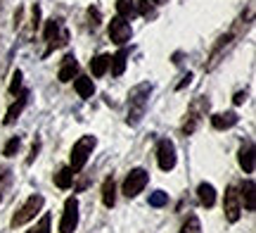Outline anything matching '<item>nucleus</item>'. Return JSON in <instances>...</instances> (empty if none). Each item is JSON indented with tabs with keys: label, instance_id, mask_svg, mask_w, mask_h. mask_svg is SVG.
I'll return each instance as SVG.
<instances>
[{
	"label": "nucleus",
	"instance_id": "nucleus-4",
	"mask_svg": "<svg viewBox=\"0 0 256 233\" xmlns=\"http://www.w3.org/2000/svg\"><path fill=\"white\" fill-rule=\"evenodd\" d=\"M147 181H150V174H147L145 169H133V171L126 176V181H124V195L126 197L140 195V193L145 190Z\"/></svg>",
	"mask_w": 256,
	"mask_h": 233
},
{
	"label": "nucleus",
	"instance_id": "nucleus-22",
	"mask_svg": "<svg viewBox=\"0 0 256 233\" xmlns=\"http://www.w3.org/2000/svg\"><path fill=\"white\" fill-rule=\"evenodd\" d=\"M180 233H202V224L197 216H190L188 221L183 224V228H180Z\"/></svg>",
	"mask_w": 256,
	"mask_h": 233
},
{
	"label": "nucleus",
	"instance_id": "nucleus-10",
	"mask_svg": "<svg viewBox=\"0 0 256 233\" xmlns=\"http://www.w3.org/2000/svg\"><path fill=\"white\" fill-rule=\"evenodd\" d=\"M238 159H240V167L244 169L247 174H252V171H254V145H252V143L242 145V148H240Z\"/></svg>",
	"mask_w": 256,
	"mask_h": 233
},
{
	"label": "nucleus",
	"instance_id": "nucleus-20",
	"mask_svg": "<svg viewBox=\"0 0 256 233\" xmlns=\"http://www.w3.org/2000/svg\"><path fill=\"white\" fill-rule=\"evenodd\" d=\"M90 69H92V74H95V76H102L107 69H110V55L95 57V60L90 62Z\"/></svg>",
	"mask_w": 256,
	"mask_h": 233
},
{
	"label": "nucleus",
	"instance_id": "nucleus-6",
	"mask_svg": "<svg viewBox=\"0 0 256 233\" xmlns=\"http://www.w3.org/2000/svg\"><path fill=\"white\" fill-rule=\"evenodd\" d=\"M223 212H226V219L230 224L240 221L242 216V202H240V190L235 186H228L226 190V202H223Z\"/></svg>",
	"mask_w": 256,
	"mask_h": 233
},
{
	"label": "nucleus",
	"instance_id": "nucleus-15",
	"mask_svg": "<svg viewBox=\"0 0 256 233\" xmlns=\"http://www.w3.org/2000/svg\"><path fill=\"white\" fill-rule=\"evenodd\" d=\"M74 88H76V93L81 95V98H92V93H95L92 79H88V76H78V79L74 81Z\"/></svg>",
	"mask_w": 256,
	"mask_h": 233
},
{
	"label": "nucleus",
	"instance_id": "nucleus-24",
	"mask_svg": "<svg viewBox=\"0 0 256 233\" xmlns=\"http://www.w3.org/2000/svg\"><path fill=\"white\" fill-rule=\"evenodd\" d=\"M19 145H22V140H19L17 136H14V138H10L8 145H5V150H2V155H5V157H12V155L19 150Z\"/></svg>",
	"mask_w": 256,
	"mask_h": 233
},
{
	"label": "nucleus",
	"instance_id": "nucleus-28",
	"mask_svg": "<svg viewBox=\"0 0 256 233\" xmlns=\"http://www.w3.org/2000/svg\"><path fill=\"white\" fill-rule=\"evenodd\" d=\"M38 150H40V143L36 140V143H34V148H31V157H28V164H31V162L38 157Z\"/></svg>",
	"mask_w": 256,
	"mask_h": 233
},
{
	"label": "nucleus",
	"instance_id": "nucleus-16",
	"mask_svg": "<svg viewBox=\"0 0 256 233\" xmlns=\"http://www.w3.org/2000/svg\"><path fill=\"white\" fill-rule=\"evenodd\" d=\"M126 57H128L126 50H119L114 57H110V67H112V74L114 76L124 74V69H126Z\"/></svg>",
	"mask_w": 256,
	"mask_h": 233
},
{
	"label": "nucleus",
	"instance_id": "nucleus-17",
	"mask_svg": "<svg viewBox=\"0 0 256 233\" xmlns=\"http://www.w3.org/2000/svg\"><path fill=\"white\" fill-rule=\"evenodd\" d=\"M26 98H28V93H22V95H19V100H17V103H14V105H12V107L8 110V117H5V124H8V126H10V124H12L14 119H17L19 114H22V110H24V105H26Z\"/></svg>",
	"mask_w": 256,
	"mask_h": 233
},
{
	"label": "nucleus",
	"instance_id": "nucleus-3",
	"mask_svg": "<svg viewBox=\"0 0 256 233\" xmlns=\"http://www.w3.org/2000/svg\"><path fill=\"white\" fill-rule=\"evenodd\" d=\"M43 205H46L43 195H31L24 205L19 207L17 214L12 216V226H24V224H28L31 219H36V214L43 209Z\"/></svg>",
	"mask_w": 256,
	"mask_h": 233
},
{
	"label": "nucleus",
	"instance_id": "nucleus-31",
	"mask_svg": "<svg viewBox=\"0 0 256 233\" xmlns=\"http://www.w3.org/2000/svg\"><path fill=\"white\" fill-rule=\"evenodd\" d=\"M152 3H156V5H162V3H166V0H152Z\"/></svg>",
	"mask_w": 256,
	"mask_h": 233
},
{
	"label": "nucleus",
	"instance_id": "nucleus-19",
	"mask_svg": "<svg viewBox=\"0 0 256 233\" xmlns=\"http://www.w3.org/2000/svg\"><path fill=\"white\" fill-rule=\"evenodd\" d=\"M116 12H119V17L128 19L136 15V0H116Z\"/></svg>",
	"mask_w": 256,
	"mask_h": 233
},
{
	"label": "nucleus",
	"instance_id": "nucleus-30",
	"mask_svg": "<svg viewBox=\"0 0 256 233\" xmlns=\"http://www.w3.org/2000/svg\"><path fill=\"white\" fill-rule=\"evenodd\" d=\"M244 100H247V95H244V93H238V95H235V105H242Z\"/></svg>",
	"mask_w": 256,
	"mask_h": 233
},
{
	"label": "nucleus",
	"instance_id": "nucleus-7",
	"mask_svg": "<svg viewBox=\"0 0 256 233\" xmlns=\"http://www.w3.org/2000/svg\"><path fill=\"white\" fill-rule=\"evenodd\" d=\"M156 162L162 171H171L176 167V145L168 138L159 140V148H156Z\"/></svg>",
	"mask_w": 256,
	"mask_h": 233
},
{
	"label": "nucleus",
	"instance_id": "nucleus-21",
	"mask_svg": "<svg viewBox=\"0 0 256 233\" xmlns=\"http://www.w3.org/2000/svg\"><path fill=\"white\" fill-rule=\"evenodd\" d=\"M50 224H52V219H50V214H43L40 216V221H38L31 231H26V233H50Z\"/></svg>",
	"mask_w": 256,
	"mask_h": 233
},
{
	"label": "nucleus",
	"instance_id": "nucleus-5",
	"mask_svg": "<svg viewBox=\"0 0 256 233\" xmlns=\"http://www.w3.org/2000/svg\"><path fill=\"white\" fill-rule=\"evenodd\" d=\"M78 226V200L69 197L64 202V212H62V221H60V233H74Z\"/></svg>",
	"mask_w": 256,
	"mask_h": 233
},
{
	"label": "nucleus",
	"instance_id": "nucleus-25",
	"mask_svg": "<svg viewBox=\"0 0 256 233\" xmlns=\"http://www.w3.org/2000/svg\"><path fill=\"white\" fill-rule=\"evenodd\" d=\"M57 29H60V22H55V19H50L46 27V41H50L52 43V38L57 36Z\"/></svg>",
	"mask_w": 256,
	"mask_h": 233
},
{
	"label": "nucleus",
	"instance_id": "nucleus-13",
	"mask_svg": "<svg viewBox=\"0 0 256 233\" xmlns=\"http://www.w3.org/2000/svg\"><path fill=\"white\" fill-rule=\"evenodd\" d=\"M102 202L104 207H114L116 202V186H114V178H104V183H102Z\"/></svg>",
	"mask_w": 256,
	"mask_h": 233
},
{
	"label": "nucleus",
	"instance_id": "nucleus-12",
	"mask_svg": "<svg viewBox=\"0 0 256 233\" xmlns=\"http://www.w3.org/2000/svg\"><path fill=\"white\" fill-rule=\"evenodd\" d=\"M197 195H200V202L204 207H214L216 205V188L211 186V183H200V188H197Z\"/></svg>",
	"mask_w": 256,
	"mask_h": 233
},
{
	"label": "nucleus",
	"instance_id": "nucleus-8",
	"mask_svg": "<svg viewBox=\"0 0 256 233\" xmlns=\"http://www.w3.org/2000/svg\"><path fill=\"white\" fill-rule=\"evenodd\" d=\"M110 38L114 43H119V46L128 43L130 41V24L124 17H114L110 22Z\"/></svg>",
	"mask_w": 256,
	"mask_h": 233
},
{
	"label": "nucleus",
	"instance_id": "nucleus-27",
	"mask_svg": "<svg viewBox=\"0 0 256 233\" xmlns=\"http://www.w3.org/2000/svg\"><path fill=\"white\" fill-rule=\"evenodd\" d=\"M138 10H140L142 15H150V12H152V8H150V0H140V3H138Z\"/></svg>",
	"mask_w": 256,
	"mask_h": 233
},
{
	"label": "nucleus",
	"instance_id": "nucleus-1",
	"mask_svg": "<svg viewBox=\"0 0 256 233\" xmlns=\"http://www.w3.org/2000/svg\"><path fill=\"white\" fill-rule=\"evenodd\" d=\"M150 91H152V86H150V84H140V86H136V88H133L130 100H128V124H133V126H136L138 121L142 119L147 98H150Z\"/></svg>",
	"mask_w": 256,
	"mask_h": 233
},
{
	"label": "nucleus",
	"instance_id": "nucleus-18",
	"mask_svg": "<svg viewBox=\"0 0 256 233\" xmlns=\"http://www.w3.org/2000/svg\"><path fill=\"white\" fill-rule=\"evenodd\" d=\"M72 178H74V171L69 167H62L60 171L55 174V183L57 188H62V190H66V188L72 186Z\"/></svg>",
	"mask_w": 256,
	"mask_h": 233
},
{
	"label": "nucleus",
	"instance_id": "nucleus-26",
	"mask_svg": "<svg viewBox=\"0 0 256 233\" xmlns=\"http://www.w3.org/2000/svg\"><path fill=\"white\" fill-rule=\"evenodd\" d=\"M19 86H22V72H14V76H12V84H10V93H17Z\"/></svg>",
	"mask_w": 256,
	"mask_h": 233
},
{
	"label": "nucleus",
	"instance_id": "nucleus-23",
	"mask_svg": "<svg viewBox=\"0 0 256 233\" xmlns=\"http://www.w3.org/2000/svg\"><path fill=\"white\" fill-rule=\"evenodd\" d=\"M168 202V195H166L164 190H154L152 195H150V205L152 207H164Z\"/></svg>",
	"mask_w": 256,
	"mask_h": 233
},
{
	"label": "nucleus",
	"instance_id": "nucleus-29",
	"mask_svg": "<svg viewBox=\"0 0 256 233\" xmlns=\"http://www.w3.org/2000/svg\"><path fill=\"white\" fill-rule=\"evenodd\" d=\"M8 178H10V169L2 167V169H0V186H2V183H5Z\"/></svg>",
	"mask_w": 256,
	"mask_h": 233
},
{
	"label": "nucleus",
	"instance_id": "nucleus-9",
	"mask_svg": "<svg viewBox=\"0 0 256 233\" xmlns=\"http://www.w3.org/2000/svg\"><path fill=\"white\" fill-rule=\"evenodd\" d=\"M238 121H240V117L235 112H220V114H214V117H211V126L218 131H226V129H232Z\"/></svg>",
	"mask_w": 256,
	"mask_h": 233
},
{
	"label": "nucleus",
	"instance_id": "nucleus-2",
	"mask_svg": "<svg viewBox=\"0 0 256 233\" xmlns=\"http://www.w3.org/2000/svg\"><path fill=\"white\" fill-rule=\"evenodd\" d=\"M95 145H98L95 136H81V138L74 143V148H72V167H69L74 174H76V171H81V169L86 167V162H88V157L92 155Z\"/></svg>",
	"mask_w": 256,
	"mask_h": 233
},
{
	"label": "nucleus",
	"instance_id": "nucleus-11",
	"mask_svg": "<svg viewBox=\"0 0 256 233\" xmlns=\"http://www.w3.org/2000/svg\"><path fill=\"white\" fill-rule=\"evenodd\" d=\"M76 72H78V65H76V60H74L72 55H66V57H64L62 69H60V74H57V79H60L62 84H66V81H72L74 76H76Z\"/></svg>",
	"mask_w": 256,
	"mask_h": 233
},
{
	"label": "nucleus",
	"instance_id": "nucleus-14",
	"mask_svg": "<svg viewBox=\"0 0 256 233\" xmlns=\"http://www.w3.org/2000/svg\"><path fill=\"white\" fill-rule=\"evenodd\" d=\"M254 190L256 188H254V181H252V178L242 183V193H240V197H244V207H247L249 212H254V207H256V193Z\"/></svg>",
	"mask_w": 256,
	"mask_h": 233
}]
</instances>
